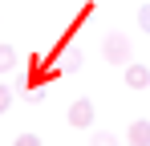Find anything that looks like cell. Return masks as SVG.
Returning a JSON list of instances; mask_svg holds the SVG:
<instances>
[{
    "instance_id": "1",
    "label": "cell",
    "mask_w": 150,
    "mask_h": 146,
    "mask_svg": "<svg viewBox=\"0 0 150 146\" xmlns=\"http://www.w3.org/2000/svg\"><path fill=\"white\" fill-rule=\"evenodd\" d=\"M101 53H105V61H110V65H130V53H134V45H130V37H126V33H105Z\"/></svg>"
},
{
    "instance_id": "2",
    "label": "cell",
    "mask_w": 150,
    "mask_h": 146,
    "mask_svg": "<svg viewBox=\"0 0 150 146\" xmlns=\"http://www.w3.org/2000/svg\"><path fill=\"white\" fill-rule=\"evenodd\" d=\"M93 101L89 97H77L73 106H69V126H77V130H85V126H93Z\"/></svg>"
},
{
    "instance_id": "3",
    "label": "cell",
    "mask_w": 150,
    "mask_h": 146,
    "mask_svg": "<svg viewBox=\"0 0 150 146\" xmlns=\"http://www.w3.org/2000/svg\"><path fill=\"white\" fill-rule=\"evenodd\" d=\"M126 85H130V89H146L150 85V69L142 61H130V65H126Z\"/></svg>"
},
{
    "instance_id": "4",
    "label": "cell",
    "mask_w": 150,
    "mask_h": 146,
    "mask_svg": "<svg viewBox=\"0 0 150 146\" xmlns=\"http://www.w3.org/2000/svg\"><path fill=\"white\" fill-rule=\"evenodd\" d=\"M57 69H61V73H77V69H81V49L65 45L61 53H57Z\"/></svg>"
},
{
    "instance_id": "5",
    "label": "cell",
    "mask_w": 150,
    "mask_h": 146,
    "mask_svg": "<svg viewBox=\"0 0 150 146\" xmlns=\"http://www.w3.org/2000/svg\"><path fill=\"white\" fill-rule=\"evenodd\" d=\"M126 142H130V146H150V118L130 122V130H126Z\"/></svg>"
},
{
    "instance_id": "6",
    "label": "cell",
    "mask_w": 150,
    "mask_h": 146,
    "mask_svg": "<svg viewBox=\"0 0 150 146\" xmlns=\"http://www.w3.org/2000/svg\"><path fill=\"white\" fill-rule=\"evenodd\" d=\"M8 69H16V49L0 45V73H8Z\"/></svg>"
},
{
    "instance_id": "7",
    "label": "cell",
    "mask_w": 150,
    "mask_h": 146,
    "mask_svg": "<svg viewBox=\"0 0 150 146\" xmlns=\"http://www.w3.org/2000/svg\"><path fill=\"white\" fill-rule=\"evenodd\" d=\"M89 146H118V138H114L110 130H98V134L89 138Z\"/></svg>"
},
{
    "instance_id": "8",
    "label": "cell",
    "mask_w": 150,
    "mask_h": 146,
    "mask_svg": "<svg viewBox=\"0 0 150 146\" xmlns=\"http://www.w3.org/2000/svg\"><path fill=\"white\" fill-rule=\"evenodd\" d=\"M138 28H142V33H150V0L138 8Z\"/></svg>"
},
{
    "instance_id": "9",
    "label": "cell",
    "mask_w": 150,
    "mask_h": 146,
    "mask_svg": "<svg viewBox=\"0 0 150 146\" xmlns=\"http://www.w3.org/2000/svg\"><path fill=\"white\" fill-rule=\"evenodd\" d=\"M8 106H12V89H8V85H4V81H0V114H4V110H8Z\"/></svg>"
},
{
    "instance_id": "10",
    "label": "cell",
    "mask_w": 150,
    "mask_h": 146,
    "mask_svg": "<svg viewBox=\"0 0 150 146\" xmlns=\"http://www.w3.org/2000/svg\"><path fill=\"white\" fill-rule=\"evenodd\" d=\"M12 146H41V138H37V134H16Z\"/></svg>"
}]
</instances>
